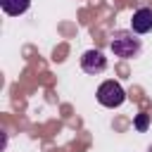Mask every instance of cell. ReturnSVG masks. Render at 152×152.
Wrapping results in <instances>:
<instances>
[{
  "instance_id": "cell-1",
  "label": "cell",
  "mask_w": 152,
  "mask_h": 152,
  "mask_svg": "<svg viewBox=\"0 0 152 152\" xmlns=\"http://www.w3.org/2000/svg\"><path fill=\"white\" fill-rule=\"evenodd\" d=\"M109 48H112V52H114L116 57H121V59H133V57L140 55L142 43H140V38H138V33L121 28V31H114V36H112V40H109Z\"/></svg>"
},
{
  "instance_id": "cell-2",
  "label": "cell",
  "mask_w": 152,
  "mask_h": 152,
  "mask_svg": "<svg viewBox=\"0 0 152 152\" xmlns=\"http://www.w3.org/2000/svg\"><path fill=\"white\" fill-rule=\"evenodd\" d=\"M124 100H126V90L121 88V83H116V81H104V83H100V88H97V102H100L102 107L114 109V107H121Z\"/></svg>"
},
{
  "instance_id": "cell-3",
  "label": "cell",
  "mask_w": 152,
  "mask_h": 152,
  "mask_svg": "<svg viewBox=\"0 0 152 152\" xmlns=\"http://www.w3.org/2000/svg\"><path fill=\"white\" fill-rule=\"evenodd\" d=\"M81 69L90 76H97L107 69V57L100 50H86L83 57H81Z\"/></svg>"
},
{
  "instance_id": "cell-4",
  "label": "cell",
  "mask_w": 152,
  "mask_h": 152,
  "mask_svg": "<svg viewBox=\"0 0 152 152\" xmlns=\"http://www.w3.org/2000/svg\"><path fill=\"white\" fill-rule=\"evenodd\" d=\"M131 31L133 33H150L152 31V7H140L131 17Z\"/></svg>"
},
{
  "instance_id": "cell-5",
  "label": "cell",
  "mask_w": 152,
  "mask_h": 152,
  "mask_svg": "<svg viewBox=\"0 0 152 152\" xmlns=\"http://www.w3.org/2000/svg\"><path fill=\"white\" fill-rule=\"evenodd\" d=\"M28 5H31V0H0L2 12L10 14V17H19V14H24V12L28 10Z\"/></svg>"
},
{
  "instance_id": "cell-6",
  "label": "cell",
  "mask_w": 152,
  "mask_h": 152,
  "mask_svg": "<svg viewBox=\"0 0 152 152\" xmlns=\"http://www.w3.org/2000/svg\"><path fill=\"white\" fill-rule=\"evenodd\" d=\"M133 124H135L138 131H147V126H150V116H147V114H138Z\"/></svg>"
}]
</instances>
